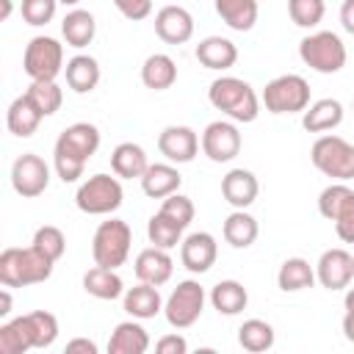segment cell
Here are the masks:
<instances>
[{"label": "cell", "mask_w": 354, "mask_h": 354, "mask_svg": "<svg viewBox=\"0 0 354 354\" xmlns=\"http://www.w3.org/2000/svg\"><path fill=\"white\" fill-rule=\"evenodd\" d=\"M100 149V130L91 122H75L69 124L53 147V166L61 183H77L83 177V169L88 158Z\"/></svg>", "instance_id": "1"}, {"label": "cell", "mask_w": 354, "mask_h": 354, "mask_svg": "<svg viewBox=\"0 0 354 354\" xmlns=\"http://www.w3.org/2000/svg\"><path fill=\"white\" fill-rule=\"evenodd\" d=\"M53 260L44 257L33 243L19 249V246H8L0 254V282L6 288H28V285H39L47 282L53 277Z\"/></svg>", "instance_id": "2"}, {"label": "cell", "mask_w": 354, "mask_h": 354, "mask_svg": "<svg viewBox=\"0 0 354 354\" xmlns=\"http://www.w3.org/2000/svg\"><path fill=\"white\" fill-rule=\"evenodd\" d=\"M207 100L216 111H221L224 116H230L232 122H254L257 113H260V100L254 94V88L241 80V77H232V75H224V77H216L207 88Z\"/></svg>", "instance_id": "3"}, {"label": "cell", "mask_w": 354, "mask_h": 354, "mask_svg": "<svg viewBox=\"0 0 354 354\" xmlns=\"http://www.w3.org/2000/svg\"><path fill=\"white\" fill-rule=\"evenodd\" d=\"M299 58L310 69H315L321 75H335V72H340L346 66V58L348 55H346L343 39L337 33H332V30H315V33H310V36H304L299 41Z\"/></svg>", "instance_id": "4"}, {"label": "cell", "mask_w": 354, "mask_h": 354, "mask_svg": "<svg viewBox=\"0 0 354 354\" xmlns=\"http://www.w3.org/2000/svg\"><path fill=\"white\" fill-rule=\"evenodd\" d=\"M130 243H133V230H130L127 221H122V218L102 221L94 230V238H91L94 266H105V268L124 266V260L130 254Z\"/></svg>", "instance_id": "5"}, {"label": "cell", "mask_w": 354, "mask_h": 354, "mask_svg": "<svg viewBox=\"0 0 354 354\" xmlns=\"http://www.w3.org/2000/svg\"><path fill=\"white\" fill-rule=\"evenodd\" d=\"M122 199H124V191H122L119 177H111L102 171L83 180L77 194H75L77 210L88 213V216H108V213L122 207Z\"/></svg>", "instance_id": "6"}, {"label": "cell", "mask_w": 354, "mask_h": 354, "mask_svg": "<svg viewBox=\"0 0 354 354\" xmlns=\"http://www.w3.org/2000/svg\"><path fill=\"white\" fill-rule=\"evenodd\" d=\"M310 160L321 174H326L337 183H346L354 177V144L340 136L315 138V144L310 149Z\"/></svg>", "instance_id": "7"}, {"label": "cell", "mask_w": 354, "mask_h": 354, "mask_svg": "<svg viewBox=\"0 0 354 354\" xmlns=\"http://www.w3.org/2000/svg\"><path fill=\"white\" fill-rule=\"evenodd\" d=\"M263 105L268 113H304L310 105V83L301 75H279L266 83Z\"/></svg>", "instance_id": "8"}, {"label": "cell", "mask_w": 354, "mask_h": 354, "mask_svg": "<svg viewBox=\"0 0 354 354\" xmlns=\"http://www.w3.org/2000/svg\"><path fill=\"white\" fill-rule=\"evenodd\" d=\"M22 66L30 80H55L64 72V44L53 36H33L25 47Z\"/></svg>", "instance_id": "9"}, {"label": "cell", "mask_w": 354, "mask_h": 354, "mask_svg": "<svg viewBox=\"0 0 354 354\" xmlns=\"http://www.w3.org/2000/svg\"><path fill=\"white\" fill-rule=\"evenodd\" d=\"M205 310V288L196 279H183L177 282V288L169 293L166 304H163V315L169 321V326L174 329H188L199 321Z\"/></svg>", "instance_id": "10"}, {"label": "cell", "mask_w": 354, "mask_h": 354, "mask_svg": "<svg viewBox=\"0 0 354 354\" xmlns=\"http://www.w3.org/2000/svg\"><path fill=\"white\" fill-rule=\"evenodd\" d=\"M11 185L25 199L41 196L47 191V185H50V166L36 152H25L11 166Z\"/></svg>", "instance_id": "11"}, {"label": "cell", "mask_w": 354, "mask_h": 354, "mask_svg": "<svg viewBox=\"0 0 354 354\" xmlns=\"http://www.w3.org/2000/svg\"><path fill=\"white\" fill-rule=\"evenodd\" d=\"M202 152L213 160V163H230L238 152H241V133L235 127V122H224V119H216L210 122L205 130H202Z\"/></svg>", "instance_id": "12"}, {"label": "cell", "mask_w": 354, "mask_h": 354, "mask_svg": "<svg viewBox=\"0 0 354 354\" xmlns=\"http://www.w3.org/2000/svg\"><path fill=\"white\" fill-rule=\"evenodd\" d=\"M315 279L326 290H343L354 279V254L346 249H326L315 263Z\"/></svg>", "instance_id": "13"}, {"label": "cell", "mask_w": 354, "mask_h": 354, "mask_svg": "<svg viewBox=\"0 0 354 354\" xmlns=\"http://www.w3.org/2000/svg\"><path fill=\"white\" fill-rule=\"evenodd\" d=\"M158 152L169 163H191L199 152V136L185 124H169L158 136Z\"/></svg>", "instance_id": "14"}, {"label": "cell", "mask_w": 354, "mask_h": 354, "mask_svg": "<svg viewBox=\"0 0 354 354\" xmlns=\"http://www.w3.org/2000/svg\"><path fill=\"white\" fill-rule=\"evenodd\" d=\"M218 257V243L210 232H191L180 241V260L191 274H205Z\"/></svg>", "instance_id": "15"}, {"label": "cell", "mask_w": 354, "mask_h": 354, "mask_svg": "<svg viewBox=\"0 0 354 354\" xmlns=\"http://www.w3.org/2000/svg\"><path fill=\"white\" fill-rule=\"evenodd\" d=\"M155 33L166 44H185L194 36V17L183 6H163L155 14Z\"/></svg>", "instance_id": "16"}, {"label": "cell", "mask_w": 354, "mask_h": 354, "mask_svg": "<svg viewBox=\"0 0 354 354\" xmlns=\"http://www.w3.org/2000/svg\"><path fill=\"white\" fill-rule=\"evenodd\" d=\"M136 277L138 282H147V285H166L171 279V271H174V260L169 254V249H160V246H149V249H141L136 263Z\"/></svg>", "instance_id": "17"}, {"label": "cell", "mask_w": 354, "mask_h": 354, "mask_svg": "<svg viewBox=\"0 0 354 354\" xmlns=\"http://www.w3.org/2000/svg\"><path fill=\"white\" fill-rule=\"evenodd\" d=\"M257 194H260V183L249 169H230L221 177V196L238 210H246L257 199Z\"/></svg>", "instance_id": "18"}, {"label": "cell", "mask_w": 354, "mask_h": 354, "mask_svg": "<svg viewBox=\"0 0 354 354\" xmlns=\"http://www.w3.org/2000/svg\"><path fill=\"white\" fill-rule=\"evenodd\" d=\"M194 55H196V61H199L205 69L224 72V69L235 66V61H238V47H235V41H230V39H224V36H207V39H202V41L196 44Z\"/></svg>", "instance_id": "19"}, {"label": "cell", "mask_w": 354, "mask_h": 354, "mask_svg": "<svg viewBox=\"0 0 354 354\" xmlns=\"http://www.w3.org/2000/svg\"><path fill=\"white\" fill-rule=\"evenodd\" d=\"M183 177L171 163H149L147 171L141 174V191L149 199H166L169 194L180 191Z\"/></svg>", "instance_id": "20"}, {"label": "cell", "mask_w": 354, "mask_h": 354, "mask_svg": "<svg viewBox=\"0 0 354 354\" xmlns=\"http://www.w3.org/2000/svg\"><path fill=\"white\" fill-rule=\"evenodd\" d=\"M64 75H66V86L75 91V94H88L97 88L102 72H100V64L94 55H72L64 66Z\"/></svg>", "instance_id": "21"}, {"label": "cell", "mask_w": 354, "mask_h": 354, "mask_svg": "<svg viewBox=\"0 0 354 354\" xmlns=\"http://www.w3.org/2000/svg\"><path fill=\"white\" fill-rule=\"evenodd\" d=\"M340 122H343V105L332 97L310 102L301 113V127L307 133H326V130H335Z\"/></svg>", "instance_id": "22"}, {"label": "cell", "mask_w": 354, "mask_h": 354, "mask_svg": "<svg viewBox=\"0 0 354 354\" xmlns=\"http://www.w3.org/2000/svg\"><path fill=\"white\" fill-rule=\"evenodd\" d=\"M147 348H149V335L138 324V318L113 326L108 340V354H144Z\"/></svg>", "instance_id": "23"}, {"label": "cell", "mask_w": 354, "mask_h": 354, "mask_svg": "<svg viewBox=\"0 0 354 354\" xmlns=\"http://www.w3.org/2000/svg\"><path fill=\"white\" fill-rule=\"evenodd\" d=\"M41 119H44V113L33 105V100L28 94H19L8 105V111H6V124H8V130L17 138H30L36 133V127H39Z\"/></svg>", "instance_id": "24"}, {"label": "cell", "mask_w": 354, "mask_h": 354, "mask_svg": "<svg viewBox=\"0 0 354 354\" xmlns=\"http://www.w3.org/2000/svg\"><path fill=\"white\" fill-rule=\"evenodd\" d=\"M147 166H149V160H147V152H144L141 144L122 141L111 152V169L122 180H141V174L147 171Z\"/></svg>", "instance_id": "25"}, {"label": "cell", "mask_w": 354, "mask_h": 354, "mask_svg": "<svg viewBox=\"0 0 354 354\" xmlns=\"http://www.w3.org/2000/svg\"><path fill=\"white\" fill-rule=\"evenodd\" d=\"M124 313L138 318V321H147V318H155L160 310H163V299L158 293L155 285H147V282H138L136 288H127L124 296Z\"/></svg>", "instance_id": "26"}, {"label": "cell", "mask_w": 354, "mask_h": 354, "mask_svg": "<svg viewBox=\"0 0 354 354\" xmlns=\"http://www.w3.org/2000/svg\"><path fill=\"white\" fill-rule=\"evenodd\" d=\"M83 290L94 299L102 301H113L119 296H124V282L116 274V268H105V266H94L83 274Z\"/></svg>", "instance_id": "27"}, {"label": "cell", "mask_w": 354, "mask_h": 354, "mask_svg": "<svg viewBox=\"0 0 354 354\" xmlns=\"http://www.w3.org/2000/svg\"><path fill=\"white\" fill-rule=\"evenodd\" d=\"M61 33H64V41L75 50H83L94 41V33H97V22H94V14L86 11V8H72L64 19H61Z\"/></svg>", "instance_id": "28"}, {"label": "cell", "mask_w": 354, "mask_h": 354, "mask_svg": "<svg viewBox=\"0 0 354 354\" xmlns=\"http://www.w3.org/2000/svg\"><path fill=\"white\" fill-rule=\"evenodd\" d=\"M177 80V64L166 53H152L141 66V83L152 91H166Z\"/></svg>", "instance_id": "29"}, {"label": "cell", "mask_w": 354, "mask_h": 354, "mask_svg": "<svg viewBox=\"0 0 354 354\" xmlns=\"http://www.w3.org/2000/svg\"><path fill=\"white\" fill-rule=\"evenodd\" d=\"M221 232H224V241H227L232 249H249V246L257 241L260 227H257V218H254L252 213L235 207V210L224 218Z\"/></svg>", "instance_id": "30"}, {"label": "cell", "mask_w": 354, "mask_h": 354, "mask_svg": "<svg viewBox=\"0 0 354 354\" xmlns=\"http://www.w3.org/2000/svg\"><path fill=\"white\" fill-rule=\"evenodd\" d=\"M216 14L221 17V22H227V28L238 30V33H246L254 28L257 22V0H216Z\"/></svg>", "instance_id": "31"}, {"label": "cell", "mask_w": 354, "mask_h": 354, "mask_svg": "<svg viewBox=\"0 0 354 354\" xmlns=\"http://www.w3.org/2000/svg\"><path fill=\"white\" fill-rule=\"evenodd\" d=\"M210 304L221 315H238L249 304V293L238 279H221L210 288Z\"/></svg>", "instance_id": "32"}, {"label": "cell", "mask_w": 354, "mask_h": 354, "mask_svg": "<svg viewBox=\"0 0 354 354\" xmlns=\"http://www.w3.org/2000/svg\"><path fill=\"white\" fill-rule=\"evenodd\" d=\"M313 282H315V268L304 257H288L277 271V285L285 293L307 290V288H313Z\"/></svg>", "instance_id": "33"}, {"label": "cell", "mask_w": 354, "mask_h": 354, "mask_svg": "<svg viewBox=\"0 0 354 354\" xmlns=\"http://www.w3.org/2000/svg\"><path fill=\"white\" fill-rule=\"evenodd\" d=\"M33 348V335L25 315L0 324V354H25Z\"/></svg>", "instance_id": "34"}, {"label": "cell", "mask_w": 354, "mask_h": 354, "mask_svg": "<svg viewBox=\"0 0 354 354\" xmlns=\"http://www.w3.org/2000/svg\"><path fill=\"white\" fill-rule=\"evenodd\" d=\"M238 343L243 351H252V354L268 351L274 346V326L263 318H249L238 329Z\"/></svg>", "instance_id": "35"}, {"label": "cell", "mask_w": 354, "mask_h": 354, "mask_svg": "<svg viewBox=\"0 0 354 354\" xmlns=\"http://www.w3.org/2000/svg\"><path fill=\"white\" fill-rule=\"evenodd\" d=\"M147 235H149V243H152V246L174 249V246L183 241V227L158 210V213L149 218V224H147Z\"/></svg>", "instance_id": "36"}, {"label": "cell", "mask_w": 354, "mask_h": 354, "mask_svg": "<svg viewBox=\"0 0 354 354\" xmlns=\"http://www.w3.org/2000/svg\"><path fill=\"white\" fill-rule=\"evenodd\" d=\"M25 94L33 100V105L44 116H53L61 108V102H64V91H61V86L55 80H30Z\"/></svg>", "instance_id": "37"}, {"label": "cell", "mask_w": 354, "mask_h": 354, "mask_svg": "<svg viewBox=\"0 0 354 354\" xmlns=\"http://www.w3.org/2000/svg\"><path fill=\"white\" fill-rule=\"evenodd\" d=\"M25 318H28V326L33 335V348H50L58 337V318L47 310L25 313Z\"/></svg>", "instance_id": "38"}, {"label": "cell", "mask_w": 354, "mask_h": 354, "mask_svg": "<svg viewBox=\"0 0 354 354\" xmlns=\"http://www.w3.org/2000/svg\"><path fill=\"white\" fill-rule=\"evenodd\" d=\"M44 257H50L53 263H58L61 257H64V252H66V238H64V232L58 230V227H53V224H44V227H39L36 232H33V241H30Z\"/></svg>", "instance_id": "39"}, {"label": "cell", "mask_w": 354, "mask_h": 354, "mask_svg": "<svg viewBox=\"0 0 354 354\" xmlns=\"http://www.w3.org/2000/svg\"><path fill=\"white\" fill-rule=\"evenodd\" d=\"M351 188L346 185V183H332V185H326L324 191H321V196H318V213L326 218V221H335L337 218V213L343 210V205L351 199Z\"/></svg>", "instance_id": "40"}, {"label": "cell", "mask_w": 354, "mask_h": 354, "mask_svg": "<svg viewBox=\"0 0 354 354\" xmlns=\"http://www.w3.org/2000/svg\"><path fill=\"white\" fill-rule=\"evenodd\" d=\"M288 14L293 25L315 28L326 14V3L324 0H288Z\"/></svg>", "instance_id": "41"}, {"label": "cell", "mask_w": 354, "mask_h": 354, "mask_svg": "<svg viewBox=\"0 0 354 354\" xmlns=\"http://www.w3.org/2000/svg\"><path fill=\"white\" fill-rule=\"evenodd\" d=\"M160 213L163 216H169L171 221H177L183 230L194 221V202H191V196H185V194H180V191H174V194H169L163 202H160Z\"/></svg>", "instance_id": "42"}, {"label": "cell", "mask_w": 354, "mask_h": 354, "mask_svg": "<svg viewBox=\"0 0 354 354\" xmlns=\"http://www.w3.org/2000/svg\"><path fill=\"white\" fill-rule=\"evenodd\" d=\"M55 8H58V0H22V3H19L22 19H25L28 25H33V28H41V25L53 22Z\"/></svg>", "instance_id": "43"}, {"label": "cell", "mask_w": 354, "mask_h": 354, "mask_svg": "<svg viewBox=\"0 0 354 354\" xmlns=\"http://www.w3.org/2000/svg\"><path fill=\"white\" fill-rule=\"evenodd\" d=\"M335 232H337V238H340L343 243H354V194H351V199L343 205V210L337 213V218H335Z\"/></svg>", "instance_id": "44"}, {"label": "cell", "mask_w": 354, "mask_h": 354, "mask_svg": "<svg viewBox=\"0 0 354 354\" xmlns=\"http://www.w3.org/2000/svg\"><path fill=\"white\" fill-rule=\"evenodd\" d=\"M113 6L130 22H141L152 14V0H113Z\"/></svg>", "instance_id": "45"}, {"label": "cell", "mask_w": 354, "mask_h": 354, "mask_svg": "<svg viewBox=\"0 0 354 354\" xmlns=\"http://www.w3.org/2000/svg\"><path fill=\"white\" fill-rule=\"evenodd\" d=\"M155 351L158 354H185L188 351V343H185L183 335H163L155 343Z\"/></svg>", "instance_id": "46"}, {"label": "cell", "mask_w": 354, "mask_h": 354, "mask_svg": "<svg viewBox=\"0 0 354 354\" xmlns=\"http://www.w3.org/2000/svg\"><path fill=\"white\" fill-rule=\"evenodd\" d=\"M66 354H97V343L88 337H72L66 343Z\"/></svg>", "instance_id": "47"}, {"label": "cell", "mask_w": 354, "mask_h": 354, "mask_svg": "<svg viewBox=\"0 0 354 354\" xmlns=\"http://www.w3.org/2000/svg\"><path fill=\"white\" fill-rule=\"evenodd\" d=\"M340 25H343L346 33L354 36V0H343V6H340Z\"/></svg>", "instance_id": "48"}, {"label": "cell", "mask_w": 354, "mask_h": 354, "mask_svg": "<svg viewBox=\"0 0 354 354\" xmlns=\"http://www.w3.org/2000/svg\"><path fill=\"white\" fill-rule=\"evenodd\" d=\"M11 315V290L3 285L0 290V318H8Z\"/></svg>", "instance_id": "49"}, {"label": "cell", "mask_w": 354, "mask_h": 354, "mask_svg": "<svg viewBox=\"0 0 354 354\" xmlns=\"http://www.w3.org/2000/svg\"><path fill=\"white\" fill-rule=\"evenodd\" d=\"M343 335L348 343H354V313H346L343 315Z\"/></svg>", "instance_id": "50"}, {"label": "cell", "mask_w": 354, "mask_h": 354, "mask_svg": "<svg viewBox=\"0 0 354 354\" xmlns=\"http://www.w3.org/2000/svg\"><path fill=\"white\" fill-rule=\"evenodd\" d=\"M343 304H346V313H354V288H348V290H346Z\"/></svg>", "instance_id": "51"}, {"label": "cell", "mask_w": 354, "mask_h": 354, "mask_svg": "<svg viewBox=\"0 0 354 354\" xmlns=\"http://www.w3.org/2000/svg\"><path fill=\"white\" fill-rule=\"evenodd\" d=\"M11 8H14V6H11V0H3V11H0V19H3V22L11 17Z\"/></svg>", "instance_id": "52"}, {"label": "cell", "mask_w": 354, "mask_h": 354, "mask_svg": "<svg viewBox=\"0 0 354 354\" xmlns=\"http://www.w3.org/2000/svg\"><path fill=\"white\" fill-rule=\"evenodd\" d=\"M58 3H64V6H77L80 0H58Z\"/></svg>", "instance_id": "53"}, {"label": "cell", "mask_w": 354, "mask_h": 354, "mask_svg": "<svg viewBox=\"0 0 354 354\" xmlns=\"http://www.w3.org/2000/svg\"><path fill=\"white\" fill-rule=\"evenodd\" d=\"M351 111H354V102H351Z\"/></svg>", "instance_id": "54"}]
</instances>
